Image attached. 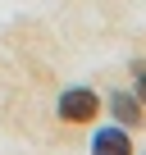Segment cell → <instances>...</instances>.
I'll return each instance as SVG.
<instances>
[{"instance_id": "6da1fadb", "label": "cell", "mask_w": 146, "mask_h": 155, "mask_svg": "<svg viewBox=\"0 0 146 155\" xmlns=\"http://www.w3.org/2000/svg\"><path fill=\"white\" fill-rule=\"evenodd\" d=\"M96 110H101V96L87 87H73L59 96V119H68V123H87V119H96Z\"/></svg>"}, {"instance_id": "7a4b0ae2", "label": "cell", "mask_w": 146, "mask_h": 155, "mask_svg": "<svg viewBox=\"0 0 146 155\" xmlns=\"http://www.w3.org/2000/svg\"><path fill=\"white\" fill-rule=\"evenodd\" d=\"M91 155H132V141L123 128H101L91 137Z\"/></svg>"}, {"instance_id": "3957f363", "label": "cell", "mask_w": 146, "mask_h": 155, "mask_svg": "<svg viewBox=\"0 0 146 155\" xmlns=\"http://www.w3.org/2000/svg\"><path fill=\"white\" fill-rule=\"evenodd\" d=\"M110 110H114L128 128H132V123H141V105H137L132 96H123V91H114V96H110Z\"/></svg>"}, {"instance_id": "277c9868", "label": "cell", "mask_w": 146, "mask_h": 155, "mask_svg": "<svg viewBox=\"0 0 146 155\" xmlns=\"http://www.w3.org/2000/svg\"><path fill=\"white\" fill-rule=\"evenodd\" d=\"M137 101L146 105V68H141V64H137Z\"/></svg>"}]
</instances>
